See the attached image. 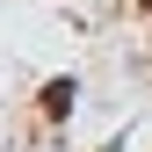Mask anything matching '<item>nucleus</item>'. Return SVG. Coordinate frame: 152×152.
Segmentation results:
<instances>
[{
	"label": "nucleus",
	"instance_id": "obj_1",
	"mask_svg": "<svg viewBox=\"0 0 152 152\" xmlns=\"http://www.w3.org/2000/svg\"><path fill=\"white\" fill-rule=\"evenodd\" d=\"M145 7H152V0H145Z\"/></svg>",
	"mask_w": 152,
	"mask_h": 152
}]
</instances>
